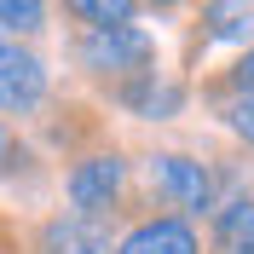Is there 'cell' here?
<instances>
[{
    "label": "cell",
    "mask_w": 254,
    "mask_h": 254,
    "mask_svg": "<svg viewBox=\"0 0 254 254\" xmlns=\"http://www.w3.org/2000/svg\"><path fill=\"white\" fill-rule=\"evenodd\" d=\"M81 75L104 81V87H127V81L162 69L156 64V35L144 23H122V29H81L75 47H69Z\"/></svg>",
    "instance_id": "obj_1"
},
{
    "label": "cell",
    "mask_w": 254,
    "mask_h": 254,
    "mask_svg": "<svg viewBox=\"0 0 254 254\" xmlns=\"http://www.w3.org/2000/svg\"><path fill=\"white\" fill-rule=\"evenodd\" d=\"M144 174H150V190L162 196V214H179L196 225L202 214L220 208V174L190 150H156L144 162Z\"/></svg>",
    "instance_id": "obj_2"
},
{
    "label": "cell",
    "mask_w": 254,
    "mask_h": 254,
    "mask_svg": "<svg viewBox=\"0 0 254 254\" xmlns=\"http://www.w3.org/2000/svg\"><path fill=\"white\" fill-rule=\"evenodd\" d=\"M127 185H133V162L116 144L69 156V168H64V202H69V214H87V220H116V208L127 202Z\"/></svg>",
    "instance_id": "obj_3"
},
{
    "label": "cell",
    "mask_w": 254,
    "mask_h": 254,
    "mask_svg": "<svg viewBox=\"0 0 254 254\" xmlns=\"http://www.w3.org/2000/svg\"><path fill=\"white\" fill-rule=\"evenodd\" d=\"M47 98H52L47 58L0 35V116H35Z\"/></svg>",
    "instance_id": "obj_4"
},
{
    "label": "cell",
    "mask_w": 254,
    "mask_h": 254,
    "mask_svg": "<svg viewBox=\"0 0 254 254\" xmlns=\"http://www.w3.org/2000/svg\"><path fill=\"white\" fill-rule=\"evenodd\" d=\"M29 254H116V220H87V214H47L29 237Z\"/></svg>",
    "instance_id": "obj_5"
},
{
    "label": "cell",
    "mask_w": 254,
    "mask_h": 254,
    "mask_svg": "<svg viewBox=\"0 0 254 254\" xmlns=\"http://www.w3.org/2000/svg\"><path fill=\"white\" fill-rule=\"evenodd\" d=\"M116 254H208V243L179 214H144L127 231H116Z\"/></svg>",
    "instance_id": "obj_6"
},
{
    "label": "cell",
    "mask_w": 254,
    "mask_h": 254,
    "mask_svg": "<svg viewBox=\"0 0 254 254\" xmlns=\"http://www.w3.org/2000/svg\"><path fill=\"white\" fill-rule=\"evenodd\" d=\"M208 254H254V190L225 196L208 214Z\"/></svg>",
    "instance_id": "obj_7"
},
{
    "label": "cell",
    "mask_w": 254,
    "mask_h": 254,
    "mask_svg": "<svg viewBox=\"0 0 254 254\" xmlns=\"http://www.w3.org/2000/svg\"><path fill=\"white\" fill-rule=\"evenodd\" d=\"M254 35V12L249 6H202L196 12V41L214 47V41H249Z\"/></svg>",
    "instance_id": "obj_8"
},
{
    "label": "cell",
    "mask_w": 254,
    "mask_h": 254,
    "mask_svg": "<svg viewBox=\"0 0 254 254\" xmlns=\"http://www.w3.org/2000/svg\"><path fill=\"white\" fill-rule=\"evenodd\" d=\"M64 17H75L81 29H122V23H139V6L133 0H69Z\"/></svg>",
    "instance_id": "obj_9"
},
{
    "label": "cell",
    "mask_w": 254,
    "mask_h": 254,
    "mask_svg": "<svg viewBox=\"0 0 254 254\" xmlns=\"http://www.w3.org/2000/svg\"><path fill=\"white\" fill-rule=\"evenodd\" d=\"M47 29V6L35 0H0V35L17 41V35H41Z\"/></svg>",
    "instance_id": "obj_10"
},
{
    "label": "cell",
    "mask_w": 254,
    "mask_h": 254,
    "mask_svg": "<svg viewBox=\"0 0 254 254\" xmlns=\"http://www.w3.org/2000/svg\"><path fill=\"white\" fill-rule=\"evenodd\" d=\"M202 98H254V47L243 52V58L225 69V75H214V81H208V87H202Z\"/></svg>",
    "instance_id": "obj_11"
},
{
    "label": "cell",
    "mask_w": 254,
    "mask_h": 254,
    "mask_svg": "<svg viewBox=\"0 0 254 254\" xmlns=\"http://www.w3.org/2000/svg\"><path fill=\"white\" fill-rule=\"evenodd\" d=\"M208 104H214V122L254 150V98H208Z\"/></svg>",
    "instance_id": "obj_12"
},
{
    "label": "cell",
    "mask_w": 254,
    "mask_h": 254,
    "mask_svg": "<svg viewBox=\"0 0 254 254\" xmlns=\"http://www.w3.org/2000/svg\"><path fill=\"white\" fill-rule=\"evenodd\" d=\"M23 162H35V156H29V144L17 139V133H12L6 122H0V174H17Z\"/></svg>",
    "instance_id": "obj_13"
},
{
    "label": "cell",
    "mask_w": 254,
    "mask_h": 254,
    "mask_svg": "<svg viewBox=\"0 0 254 254\" xmlns=\"http://www.w3.org/2000/svg\"><path fill=\"white\" fill-rule=\"evenodd\" d=\"M0 254H17V249H12V231H6V225H0Z\"/></svg>",
    "instance_id": "obj_14"
}]
</instances>
